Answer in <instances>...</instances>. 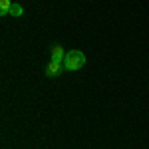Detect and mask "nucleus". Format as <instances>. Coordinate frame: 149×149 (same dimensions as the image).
I'll return each instance as SVG.
<instances>
[{"instance_id": "nucleus-2", "label": "nucleus", "mask_w": 149, "mask_h": 149, "mask_svg": "<svg viewBox=\"0 0 149 149\" xmlns=\"http://www.w3.org/2000/svg\"><path fill=\"white\" fill-rule=\"evenodd\" d=\"M62 70H66L64 68V62H54V60H50V64L46 66V76L56 78V76L62 74Z\"/></svg>"}, {"instance_id": "nucleus-4", "label": "nucleus", "mask_w": 149, "mask_h": 149, "mask_svg": "<svg viewBox=\"0 0 149 149\" xmlns=\"http://www.w3.org/2000/svg\"><path fill=\"white\" fill-rule=\"evenodd\" d=\"M10 8H12V2L10 0H0V14H10Z\"/></svg>"}, {"instance_id": "nucleus-5", "label": "nucleus", "mask_w": 149, "mask_h": 149, "mask_svg": "<svg viewBox=\"0 0 149 149\" xmlns=\"http://www.w3.org/2000/svg\"><path fill=\"white\" fill-rule=\"evenodd\" d=\"M10 14H12V16H16V18H18V16H22V14H24V8L20 6V4H16V2H12Z\"/></svg>"}, {"instance_id": "nucleus-1", "label": "nucleus", "mask_w": 149, "mask_h": 149, "mask_svg": "<svg viewBox=\"0 0 149 149\" xmlns=\"http://www.w3.org/2000/svg\"><path fill=\"white\" fill-rule=\"evenodd\" d=\"M84 64H86V54L80 52V50H70L66 54V58H64V68L70 70V72L84 68Z\"/></svg>"}, {"instance_id": "nucleus-3", "label": "nucleus", "mask_w": 149, "mask_h": 149, "mask_svg": "<svg viewBox=\"0 0 149 149\" xmlns=\"http://www.w3.org/2000/svg\"><path fill=\"white\" fill-rule=\"evenodd\" d=\"M64 58H66V52H64L62 44H54L52 46V60L54 62H64Z\"/></svg>"}]
</instances>
